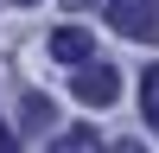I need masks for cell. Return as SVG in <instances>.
<instances>
[{
  "label": "cell",
  "instance_id": "obj_1",
  "mask_svg": "<svg viewBox=\"0 0 159 153\" xmlns=\"http://www.w3.org/2000/svg\"><path fill=\"white\" fill-rule=\"evenodd\" d=\"M108 26L121 38H134V45H147L159 32V0H108Z\"/></svg>",
  "mask_w": 159,
  "mask_h": 153
},
{
  "label": "cell",
  "instance_id": "obj_2",
  "mask_svg": "<svg viewBox=\"0 0 159 153\" xmlns=\"http://www.w3.org/2000/svg\"><path fill=\"white\" fill-rule=\"evenodd\" d=\"M70 89H76V102H89V109H108V102L121 96V70H115V64H96V58H89L83 70L70 76Z\"/></svg>",
  "mask_w": 159,
  "mask_h": 153
},
{
  "label": "cell",
  "instance_id": "obj_3",
  "mask_svg": "<svg viewBox=\"0 0 159 153\" xmlns=\"http://www.w3.org/2000/svg\"><path fill=\"white\" fill-rule=\"evenodd\" d=\"M51 58L83 70V64H89V32H83V26H57V32H51Z\"/></svg>",
  "mask_w": 159,
  "mask_h": 153
},
{
  "label": "cell",
  "instance_id": "obj_4",
  "mask_svg": "<svg viewBox=\"0 0 159 153\" xmlns=\"http://www.w3.org/2000/svg\"><path fill=\"white\" fill-rule=\"evenodd\" d=\"M51 153H102V134L89 121H76V128H64V134H51Z\"/></svg>",
  "mask_w": 159,
  "mask_h": 153
},
{
  "label": "cell",
  "instance_id": "obj_5",
  "mask_svg": "<svg viewBox=\"0 0 159 153\" xmlns=\"http://www.w3.org/2000/svg\"><path fill=\"white\" fill-rule=\"evenodd\" d=\"M140 115H147L153 134H159V64H147V70H140Z\"/></svg>",
  "mask_w": 159,
  "mask_h": 153
},
{
  "label": "cell",
  "instance_id": "obj_6",
  "mask_svg": "<svg viewBox=\"0 0 159 153\" xmlns=\"http://www.w3.org/2000/svg\"><path fill=\"white\" fill-rule=\"evenodd\" d=\"M19 115H25V128H51V121H57V109H51L45 96H25V102H19Z\"/></svg>",
  "mask_w": 159,
  "mask_h": 153
},
{
  "label": "cell",
  "instance_id": "obj_7",
  "mask_svg": "<svg viewBox=\"0 0 159 153\" xmlns=\"http://www.w3.org/2000/svg\"><path fill=\"white\" fill-rule=\"evenodd\" d=\"M108 153H147V147H140V140H121V147H108Z\"/></svg>",
  "mask_w": 159,
  "mask_h": 153
},
{
  "label": "cell",
  "instance_id": "obj_8",
  "mask_svg": "<svg viewBox=\"0 0 159 153\" xmlns=\"http://www.w3.org/2000/svg\"><path fill=\"white\" fill-rule=\"evenodd\" d=\"M83 7H96V0H64V13H83Z\"/></svg>",
  "mask_w": 159,
  "mask_h": 153
},
{
  "label": "cell",
  "instance_id": "obj_9",
  "mask_svg": "<svg viewBox=\"0 0 159 153\" xmlns=\"http://www.w3.org/2000/svg\"><path fill=\"white\" fill-rule=\"evenodd\" d=\"M0 153H13V134H0Z\"/></svg>",
  "mask_w": 159,
  "mask_h": 153
},
{
  "label": "cell",
  "instance_id": "obj_10",
  "mask_svg": "<svg viewBox=\"0 0 159 153\" xmlns=\"http://www.w3.org/2000/svg\"><path fill=\"white\" fill-rule=\"evenodd\" d=\"M19 7H32V0H19Z\"/></svg>",
  "mask_w": 159,
  "mask_h": 153
}]
</instances>
